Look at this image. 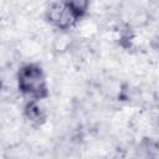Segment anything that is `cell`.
I'll return each instance as SVG.
<instances>
[{
	"label": "cell",
	"instance_id": "7a4b0ae2",
	"mask_svg": "<svg viewBox=\"0 0 159 159\" xmlns=\"http://www.w3.org/2000/svg\"><path fill=\"white\" fill-rule=\"evenodd\" d=\"M45 16H46V20L51 25H53L62 32H66L67 30H70L78 21L73 16V14L70 11L66 1L51 2L46 7Z\"/></svg>",
	"mask_w": 159,
	"mask_h": 159
},
{
	"label": "cell",
	"instance_id": "5b68a950",
	"mask_svg": "<svg viewBox=\"0 0 159 159\" xmlns=\"http://www.w3.org/2000/svg\"><path fill=\"white\" fill-rule=\"evenodd\" d=\"M71 43H72L71 36L67 35V32H62V34H60V35L55 39V41H53V48H55L56 52L63 53V52H66L67 50H70Z\"/></svg>",
	"mask_w": 159,
	"mask_h": 159
},
{
	"label": "cell",
	"instance_id": "3957f363",
	"mask_svg": "<svg viewBox=\"0 0 159 159\" xmlns=\"http://www.w3.org/2000/svg\"><path fill=\"white\" fill-rule=\"evenodd\" d=\"M25 116L34 124H41L46 118L43 108L40 106L39 101H36V99H30V102L26 104Z\"/></svg>",
	"mask_w": 159,
	"mask_h": 159
},
{
	"label": "cell",
	"instance_id": "277c9868",
	"mask_svg": "<svg viewBox=\"0 0 159 159\" xmlns=\"http://www.w3.org/2000/svg\"><path fill=\"white\" fill-rule=\"evenodd\" d=\"M66 4L68 6L70 11L73 14V16L77 20L82 19L89 9V2L86 0H72V1H66Z\"/></svg>",
	"mask_w": 159,
	"mask_h": 159
},
{
	"label": "cell",
	"instance_id": "6da1fadb",
	"mask_svg": "<svg viewBox=\"0 0 159 159\" xmlns=\"http://www.w3.org/2000/svg\"><path fill=\"white\" fill-rule=\"evenodd\" d=\"M17 87L20 92L31 99L40 101L47 97V83L42 68L36 63L24 65L17 72Z\"/></svg>",
	"mask_w": 159,
	"mask_h": 159
},
{
	"label": "cell",
	"instance_id": "8992f818",
	"mask_svg": "<svg viewBox=\"0 0 159 159\" xmlns=\"http://www.w3.org/2000/svg\"><path fill=\"white\" fill-rule=\"evenodd\" d=\"M152 122H153V124H154L155 129L159 132V108L157 109V113L152 116Z\"/></svg>",
	"mask_w": 159,
	"mask_h": 159
}]
</instances>
